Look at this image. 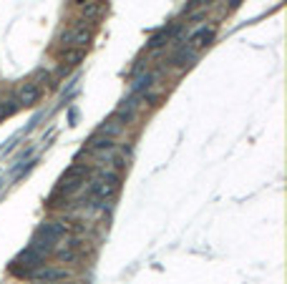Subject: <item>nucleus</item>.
Instances as JSON below:
<instances>
[{
	"mask_svg": "<svg viewBox=\"0 0 287 284\" xmlns=\"http://www.w3.org/2000/svg\"><path fill=\"white\" fill-rule=\"evenodd\" d=\"M66 231H68V226L61 224V221H48V224H43V226L35 231V236H33V241H30V249L38 252L40 257L51 254L53 247L66 236Z\"/></svg>",
	"mask_w": 287,
	"mask_h": 284,
	"instance_id": "nucleus-1",
	"label": "nucleus"
},
{
	"mask_svg": "<svg viewBox=\"0 0 287 284\" xmlns=\"http://www.w3.org/2000/svg\"><path fill=\"white\" fill-rule=\"evenodd\" d=\"M118 189H121V176L116 171H103L89 184L86 196L101 201V204H108V201H113V196L118 194Z\"/></svg>",
	"mask_w": 287,
	"mask_h": 284,
	"instance_id": "nucleus-2",
	"label": "nucleus"
},
{
	"mask_svg": "<svg viewBox=\"0 0 287 284\" xmlns=\"http://www.w3.org/2000/svg\"><path fill=\"white\" fill-rule=\"evenodd\" d=\"M89 174H91V166H86V164H73V166L63 174V179H61V184H58L56 191H61L63 196L76 194L81 186L86 184V176H89Z\"/></svg>",
	"mask_w": 287,
	"mask_h": 284,
	"instance_id": "nucleus-3",
	"label": "nucleus"
},
{
	"mask_svg": "<svg viewBox=\"0 0 287 284\" xmlns=\"http://www.w3.org/2000/svg\"><path fill=\"white\" fill-rule=\"evenodd\" d=\"M61 40L66 48H86L91 43V30L86 28V23H76L61 35Z\"/></svg>",
	"mask_w": 287,
	"mask_h": 284,
	"instance_id": "nucleus-4",
	"label": "nucleus"
},
{
	"mask_svg": "<svg viewBox=\"0 0 287 284\" xmlns=\"http://www.w3.org/2000/svg\"><path fill=\"white\" fill-rule=\"evenodd\" d=\"M214 28H207V25H201V28H196L191 35H189V43H187V48L189 51H194V53H199L201 48H207L209 43H212V38H214Z\"/></svg>",
	"mask_w": 287,
	"mask_h": 284,
	"instance_id": "nucleus-5",
	"label": "nucleus"
},
{
	"mask_svg": "<svg viewBox=\"0 0 287 284\" xmlns=\"http://www.w3.org/2000/svg\"><path fill=\"white\" fill-rule=\"evenodd\" d=\"M38 98H40V86H35V83H25L20 88V93H18V103L20 106H33Z\"/></svg>",
	"mask_w": 287,
	"mask_h": 284,
	"instance_id": "nucleus-6",
	"label": "nucleus"
},
{
	"mask_svg": "<svg viewBox=\"0 0 287 284\" xmlns=\"http://www.w3.org/2000/svg\"><path fill=\"white\" fill-rule=\"evenodd\" d=\"M63 277H66V272H63V269H48V267L43 269V267H40V269H38L30 279L43 282V284H53V282H58V279H63Z\"/></svg>",
	"mask_w": 287,
	"mask_h": 284,
	"instance_id": "nucleus-7",
	"label": "nucleus"
},
{
	"mask_svg": "<svg viewBox=\"0 0 287 284\" xmlns=\"http://www.w3.org/2000/svg\"><path fill=\"white\" fill-rule=\"evenodd\" d=\"M121 131H124V124H121L116 116H111L108 121H103V124L98 126V134L106 136V139H113V136H118Z\"/></svg>",
	"mask_w": 287,
	"mask_h": 284,
	"instance_id": "nucleus-8",
	"label": "nucleus"
},
{
	"mask_svg": "<svg viewBox=\"0 0 287 284\" xmlns=\"http://www.w3.org/2000/svg\"><path fill=\"white\" fill-rule=\"evenodd\" d=\"M196 56H199V53H194V51H189V48L184 46V48H182V51H179V53L172 58V66H174L177 71H182V68H189V66L196 61Z\"/></svg>",
	"mask_w": 287,
	"mask_h": 284,
	"instance_id": "nucleus-9",
	"label": "nucleus"
},
{
	"mask_svg": "<svg viewBox=\"0 0 287 284\" xmlns=\"http://www.w3.org/2000/svg\"><path fill=\"white\" fill-rule=\"evenodd\" d=\"M84 56H86V48H63L58 58L63 63H68V66H76V63L84 61Z\"/></svg>",
	"mask_w": 287,
	"mask_h": 284,
	"instance_id": "nucleus-10",
	"label": "nucleus"
},
{
	"mask_svg": "<svg viewBox=\"0 0 287 284\" xmlns=\"http://www.w3.org/2000/svg\"><path fill=\"white\" fill-rule=\"evenodd\" d=\"M78 10H81V15H84L86 20H98L101 13H103V5H101V3H94V0H89V3H84Z\"/></svg>",
	"mask_w": 287,
	"mask_h": 284,
	"instance_id": "nucleus-11",
	"label": "nucleus"
},
{
	"mask_svg": "<svg viewBox=\"0 0 287 284\" xmlns=\"http://www.w3.org/2000/svg\"><path fill=\"white\" fill-rule=\"evenodd\" d=\"M71 3H73L76 8H81V5H84V3H89V0H71Z\"/></svg>",
	"mask_w": 287,
	"mask_h": 284,
	"instance_id": "nucleus-12",
	"label": "nucleus"
}]
</instances>
